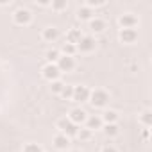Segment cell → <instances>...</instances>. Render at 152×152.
<instances>
[{
  "instance_id": "obj_1",
  "label": "cell",
  "mask_w": 152,
  "mask_h": 152,
  "mask_svg": "<svg viewBox=\"0 0 152 152\" xmlns=\"http://www.w3.org/2000/svg\"><path fill=\"white\" fill-rule=\"evenodd\" d=\"M109 100H111V95H109L107 90H104V88H95V90H91V93H90L88 104H90L93 109H106L107 104H109Z\"/></svg>"
},
{
  "instance_id": "obj_2",
  "label": "cell",
  "mask_w": 152,
  "mask_h": 152,
  "mask_svg": "<svg viewBox=\"0 0 152 152\" xmlns=\"http://www.w3.org/2000/svg\"><path fill=\"white\" fill-rule=\"evenodd\" d=\"M32 20H34V16H32V13L27 7H18L13 13V23L16 27H27V25L32 23Z\"/></svg>"
},
{
  "instance_id": "obj_3",
  "label": "cell",
  "mask_w": 152,
  "mask_h": 152,
  "mask_svg": "<svg viewBox=\"0 0 152 152\" xmlns=\"http://www.w3.org/2000/svg\"><path fill=\"white\" fill-rule=\"evenodd\" d=\"M75 48H77V54H83V56L93 54L97 50V39H95V36H83L81 41L75 45Z\"/></svg>"
},
{
  "instance_id": "obj_4",
  "label": "cell",
  "mask_w": 152,
  "mask_h": 152,
  "mask_svg": "<svg viewBox=\"0 0 152 152\" xmlns=\"http://www.w3.org/2000/svg\"><path fill=\"white\" fill-rule=\"evenodd\" d=\"M56 129H57V132H61V134H64V136H68V138H75L79 127L73 125L66 116H63V118H59V120L56 122Z\"/></svg>"
},
{
  "instance_id": "obj_5",
  "label": "cell",
  "mask_w": 152,
  "mask_h": 152,
  "mask_svg": "<svg viewBox=\"0 0 152 152\" xmlns=\"http://www.w3.org/2000/svg\"><path fill=\"white\" fill-rule=\"evenodd\" d=\"M140 25V16L127 11V13H122L118 16V27L120 29H136Z\"/></svg>"
},
{
  "instance_id": "obj_6",
  "label": "cell",
  "mask_w": 152,
  "mask_h": 152,
  "mask_svg": "<svg viewBox=\"0 0 152 152\" xmlns=\"http://www.w3.org/2000/svg\"><path fill=\"white\" fill-rule=\"evenodd\" d=\"M61 72H59V68L54 64V63H45L43 64V68H41V77L45 79V81H48V83H54V81H59L61 79Z\"/></svg>"
},
{
  "instance_id": "obj_7",
  "label": "cell",
  "mask_w": 152,
  "mask_h": 152,
  "mask_svg": "<svg viewBox=\"0 0 152 152\" xmlns=\"http://www.w3.org/2000/svg\"><path fill=\"white\" fill-rule=\"evenodd\" d=\"M66 118L73 124V125H77V127H81L84 122H86V118H88V113L81 107V106H77V107H72L70 111H68V115H66Z\"/></svg>"
},
{
  "instance_id": "obj_8",
  "label": "cell",
  "mask_w": 152,
  "mask_h": 152,
  "mask_svg": "<svg viewBox=\"0 0 152 152\" xmlns=\"http://www.w3.org/2000/svg\"><path fill=\"white\" fill-rule=\"evenodd\" d=\"M56 66L59 68L61 73H68V72H73L75 68H77V61H75V57H70V56H59V59L56 61Z\"/></svg>"
},
{
  "instance_id": "obj_9",
  "label": "cell",
  "mask_w": 152,
  "mask_h": 152,
  "mask_svg": "<svg viewBox=\"0 0 152 152\" xmlns=\"http://www.w3.org/2000/svg\"><path fill=\"white\" fill-rule=\"evenodd\" d=\"M90 93L91 90L84 84H77V86H73V95H72V100L73 102H79V104H84L90 100Z\"/></svg>"
},
{
  "instance_id": "obj_10",
  "label": "cell",
  "mask_w": 152,
  "mask_h": 152,
  "mask_svg": "<svg viewBox=\"0 0 152 152\" xmlns=\"http://www.w3.org/2000/svg\"><path fill=\"white\" fill-rule=\"evenodd\" d=\"M140 34L136 29H120L118 31V41L124 45H134L138 41Z\"/></svg>"
},
{
  "instance_id": "obj_11",
  "label": "cell",
  "mask_w": 152,
  "mask_h": 152,
  "mask_svg": "<svg viewBox=\"0 0 152 152\" xmlns=\"http://www.w3.org/2000/svg\"><path fill=\"white\" fill-rule=\"evenodd\" d=\"M41 39L43 41H47V43H56L57 39H59V29L57 27H54V25H47V27H43L41 29Z\"/></svg>"
},
{
  "instance_id": "obj_12",
  "label": "cell",
  "mask_w": 152,
  "mask_h": 152,
  "mask_svg": "<svg viewBox=\"0 0 152 152\" xmlns=\"http://www.w3.org/2000/svg\"><path fill=\"white\" fill-rule=\"evenodd\" d=\"M52 145H54V148H56V150L64 152V150H68V148H70V145H72V138H68V136H64V134L57 132V134L52 138Z\"/></svg>"
},
{
  "instance_id": "obj_13",
  "label": "cell",
  "mask_w": 152,
  "mask_h": 152,
  "mask_svg": "<svg viewBox=\"0 0 152 152\" xmlns=\"http://www.w3.org/2000/svg\"><path fill=\"white\" fill-rule=\"evenodd\" d=\"M88 23H90V31H91L93 34H102V32L107 29V22H106L104 18H100V16H93Z\"/></svg>"
},
{
  "instance_id": "obj_14",
  "label": "cell",
  "mask_w": 152,
  "mask_h": 152,
  "mask_svg": "<svg viewBox=\"0 0 152 152\" xmlns=\"http://www.w3.org/2000/svg\"><path fill=\"white\" fill-rule=\"evenodd\" d=\"M102 118H100V115H88V118H86V122H84V127L86 129H90L91 132H95V131H100L102 129Z\"/></svg>"
},
{
  "instance_id": "obj_15",
  "label": "cell",
  "mask_w": 152,
  "mask_h": 152,
  "mask_svg": "<svg viewBox=\"0 0 152 152\" xmlns=\"http://www.w3.org/2000/svg\"><path fill=\"white\" fill-rule=\"evenodd\" d=\"M83 36H84V34H83V31H81L79 27H70V29L66 31L64 41H66V43H72V45H77Z\"/></svg>"
},
{
  "instance_id": "obj_16",
  "label": "cell",
  "mask_w": 152,
  "mask_h": 152,
  "mask_svg": "<svg viewBox=\"0 0 152 152\" xmlns=\"http://www.w3.org/2000/svg\"><path fill=\"white\" fill-rule=\"evenodd\" d=\"M100 118H102V124L104 125H107V124H118L120 115L115 109H104V113L100 115Z\"/></svg>"
},
{
  "instance_id": "obj_17",
  "label": "cell",
  "mask_w": 152,
  "mask_h": 152,
  "mask_svg": "<svg viewBox=\"0 0 152 152\" xmlns=\"http://www.w3.org/2000/svg\"><path fill=\"white\" fill-rule=\"evenodd\" d=\"M93 16H95V11H93V9H90V7H88V6H84V4L77 9V20H81V22H90Z\"/></svg>"
},
{
  "instance_id": "obj_18",
  "label": "cell",
  "mask_w": 152,
  "mask_h": 152,
  "mask_svg": "<svg viewBox=\"0 0 152 152\" xmlns=\"http://www.w3.org/2000/svg\"><path fill=\"white\" fill-rule=\"evenodd\" d=\"M100 131H102L104 136L109 138V140H113V138H116V136L120 134V127H118V124H107V125H102Z\"/></svg>"
},
{
  "instance_id": "obj_19",
  "label": "cell",
  "mask_w": 152,
  "mask_h": 152,
  "mask_svg": "<svg viewBox=\"0 0 152 152\" xmlns=\"http://www.w3.org/2000/svg\"><path fill=\"white\" fill-rule=\"evenodd\" d=\"M138 122L143 125V129L152 127V111H150V109H143V111L138 115Z\"/></svg>"
},
{
  "instance_id": "obj_20",
  "label": "cell",
  "mask_w": 152,
  "mask_h": 152,
  "mask_svg": "<svg viewBox=\"0 0 152 152\" xmlns=\"http://www.w3.org/2000/svg\"><path fill=\"white\" fill-rule=\"evenodd\" d=\"M48 7H50L54 13H63V11L68 9V2H66V0H52Z\"/></svg>"
},
{
  "instance_id": "obj_21",
  "label": "cell",
  "mask_w": 152,
  "mask_h": 152,
  "mask_svg": "<svg viewBox=\"0 0 152 152\" xmlns=\"http://www.w3.org/2000/svg\"><path fill=\"white\" fill-rule=\"evenodd\" d=\"M75 138H79L81 141H90V140L93 138V132H91L90 129H86L84 125H81V127L77 129V134H75Z\"/></svg>"
},
{
  "instance_id": "obj_22",
  "label": "cell",
  "mask_w": 152,
  "mask_h": 152,
  "mask_svg": "<svg viewBox=\"0 0 152 152\" xmlns=\"http://www.w3.org/2000/svg\"><path fill=\"white\" fill-rule=\"evenodd\" d=\"M59 52L63 54V56H70V57H75V54H77V48H75V45H72V43H63L61 45V48H59Z\"/></svg>"
},
{
  "instance_id": "obj_23",
  "label": "cell",
  "mask_w": 152,
  "mask_h": 152,
  "mask_svg": "<svg viewBox=\"0 0 152 152\" xmlns=\"http://www.w3.org/2000/svg\"><path fill=\"white\" fill-rule=\"evenodd\" d=\"M59 56H61V52H59V48H48L47 50V54H45V59H47V63H54L56 64V61L59 59Z\"/></svg>"
},
{
  "instance_id": "obj_24",
  "label": "cell",
  "mask_w": 152,
  "mask_h": 152,
  "mask_svg": "<svg viewBox=\"0 0 152 152\" xmlns=\"http://www.w3.org/2000/svg\"><path fill=\"white\" fill-rule=\"evenodd\" d=\"M64 86H66V83H63L61 79H59V81H54V83H50V91H52L54 95H57V97H59Z\"/></svg>"
},
{
  "instance_id": "obj_25",
  "label": "cell",
  "mask_w": 152,
  "mask_h": 152,
  "mask_svg": "<svg viewBox=\"0 0 152 152\" xmlns=\"http://www.w3.org/2000/svg\"><path fill=\"white\" fill-rule=\"evenodd\" d=\"M22 152H43V148L39 143H25Z\"/></svg>"
},
{
  "instance_id": "obj_26",
  "label": "cell",
  "mask_w": 152,
  "mask_h": 152,
  "mask_svg": "<svg viewBox=\"0 0 152 152\" xmlns=\"http://www.w3.org/2000/svg\"><path fill=\"white\" fill-rule=\"evenodd\" d=\"M72 95H73V86H70V84H66L64 88H63V91H61V99H64V100H72Z\"/></svg>"
},
{
  "instance_id": "obj_27",
  "label": "cell",
  "mask_w": 152,
  "mask_h": 152,
  "mask_svg": "<svg viewBox=\"0 0 152 152\" xmlns=\"http://www.w3.org/2000/svg\"><path fill=\"white\" fill-rule=\"evenodd\" d=\"M84 6H88L90 9H97V7H102L106 6V0H86Z\"/></svg>"
},
{
  "instance_id": "obj_28",
  "label": "cell",
  "mask_w": 152,
  "mask_h": 152,
  "mask_svg": "<svg viewBox=\"0 0 152 152\" xmlns=\"http://www.w3.org/2000/svg\"><path fill=\"white\" fill-rule=\"evenodd\" d=\"M100 152H120V150H118L115 145H109V143H107V145H104V147L100 148Z\"/></svg>"
},
{
  "instance_id": "obj_29",
  "label": "cell",
  "mask_w": 152,
  "mask_h": 152,
  "mask_svg": "<svg viewBox=\"0 0 152 152\" xmlns=\"http://www.w3.org/2000/svg\"><path fill=\"white\" fill-rule=\"evenodd\" d=\"M148 136H150V129H143V140L145 141L148 140Z\"/></svg>"
},
{
  "instance_id": "obj_30",
  "label": "cell",
  "mask_w": 152,
  "mask_h": 152,
  "mask_svg": "<svg viewBox=\"0 0 152 152\" xmlns=\"http://www.w3.org/2000/svg\"><path fill=\"white\" fill-rule=\"evenodd\" d=\"M9 4H11V2H0V6H2V7H4V6H9Z\"/></svg>"
},
{
  "instance_id": "obj_31",
  "label": "cell",
  "mask_w": 152,
  "mask_h": 152,
  "mask_svg": "<svg viewBox=\"0 0 152 152\" xmlns=\"http://www.w3.org/2000/svg\"><path fill=\"white\" fill-rule=\"evenodd\" d=\"M70 152H83V150H77V148H75V150H70Z\"/></svg>"
},
{
  "instance_id": "obj_32",
  "label": "cell",
  "mask_w": 152,
  "mask_h": 152,
  "mask_svg": "<svg viewBox=\"0 0 152 152\" xmlns=\"http://www.w3.org/2000/svg\"><path fill=\"white\" fill-rule=\"evenodd\" d=\"M43 152H47V150H43Z\"/></svg>"
}]
</instances>
